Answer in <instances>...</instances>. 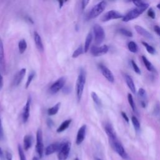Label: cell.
<instances>
[{"label": "cell", "mask_w": 160, "mask_h": 160, "mask_svg": "<svg viewBox=\"0 0 160 160\" xmlns=\"http://www.w3.org/2000/svg\"><path fill=\"white\" fill-rule=\"evenodd\" d=\"M136 8H143V7H149V4L145 1H133Z\"/></svg>", "instance_id": "obj_36"}, {"label": "cell", "mask_w": 160, "mask_h": 160, "mask_svg": "<svg viewBox=\"0 0 160 160\" xmlns=\"http://www.w3.org/2000/svg\"><path fill=\"white\" fill-rule=\"evenodd\" d=\"M148 7H143V8H136L133 9L131 11H129L126 15H124L122 21L124 22H128L138 18L141 14L147 10Z\"/></svg>", "instance_id": "obj_3"}, {"label": "cell", "mask_w": 160, "mask_h": 160, "mask_svg": "<svg viewBox=\"0 0 160 160\" xmlns=\"http://www.w3.org/2000/svg\"><path fill=\"white\" fill-rule=\"evenodd\" d=\"M72 122V120L69 119H66L65 120V121H63V123H62L61 124H60V126H59V128L57 129V133H62V132H63L64 131H65L66 129H67L69 125H70V124Z\"/></svg>", "instance_id": "obj_22"}, {"label": "cell", "mask_w": 160, "mask_h": 160, "mask_svg": "<svg viewBox=\"0 0 160 160\" xmlns=\"http://www.w3.org/2000/svg\"><path fill=\"white\" fill-rule=\"evenodd\" d=\"M106 7V3L104 1H100L93 7L91 11L89 12L88 17V20L95 19L98 16H100L102 13L104 11Z\"/></svg>", "instance_id": "obj_2"}, {"label": "cell", "mask_w": 160, "mask_h": 160, "mask_svg": "<svg viewBox=\"0 0 160 160\" xmlns=\"http://www.w3.org/2000/svg\"><path fill=\"white\" fill-rule=\"evenodd\" d=\"M156 7H157V8H158V9H159V10H160V3H159V4H157Z\"/></svg>", "instance_id": "obj_50"}, {"label": "cell", "mask_w": 160, "mask_h": 160, "mask_svg": "<svg viewBox=\"0 0 160 160\" xmlns=\"http://www.w3.org/2000/svg\"><path fill=\"white\" fill-rule=\"evenodd\" d=\"M84 53V47L82 45H80L76 50L74 51V53H73L72 55V57L73 58H76L78 56H79L83 54Z\"/></svg>", "instance_id": "obj_29"}, {"label": "cell", "mask_w": 160, "mask_h": 160, "mask_svg": "<svg viewBox=\"0 0 160 160\" xmlns=\"http://www.w3.org/2000/svg\"><path fill=\"white\" fill-rule=\"evenodd\" d=\"M124 15L121 13H119L115 10H111L106 13L101 18V21L103 22H107L112 20H117L120 18H123Z\"/></svg>", "instance_id": "obj_8"}, {"label": "cell", "mask_w": 160, "mask_h": 160, "mask_svg": "<svg viewBox=\"0 0 160 160\" xmlns=\"http://www.w3.org/2000/svg\"><path fill=\"white\" fill-rule=\"evenodd\" d=\"M138 95L141 98V102H144V103H146V92L145 89L143 88H140L139 89L138 92Z\"/></svg>", "instance_id": "obj_32"}, {"label": "cell", "mask_w": 160, "mask_h": 160, "mask_svg": "<svg viewBox=\"0 0 160 160\" xmlns=\"http://www.w3.org/2000/svg\"><path fill=\"white\" fill-rule=\"evenodd\" d=\"M105 130L106 135L108 136L109 142L118 140L116 135V132H115L113 126L110 123H108L105 124Z\"/></svg>", "instance_id": "obj_12"}, {"label": "cell", "mask_w": 160, "mask_h": 160, "mask_svg": "<svg viewBox=\"0 0 160 160\" xmlns=\"http://www.w3.org/2000/svg\"><path fill=\"white\" fill-rule=\"evenodd\" d=\"M135 29L136 30V32L143 37L148 39H150V40L153 39V35L151 34L149 32H148V31L146 29L142 27V26H139V25H136L135 26Z\"/></svg>", "instance_id": "obj_16"}, {"label": "cell", "mask_w": 160, "mask_h": 160, "mask_svg": "<svg viewBox=\"0 0 160 160\" xmlns=\"http://www.w3.org/2000/svg\"><path fill=\"white\" fill-rule=\"evenodd\" d=\"M89 3H90V1H88V0H84V1H81V9L83 10L86 8Z\"/></svg>", "instance_id": "obj_40"}, {"label": "cell", "mask_w": 160, "mask_h": 160, "mask_svg": "<svg viewBox=\"0 0 160 160\" xmlns=\"http://www.w3.org/2000/svg\"><path fill=\"white\" fill-rule=\"evenodd\" d=\"M131 65L133 66V69H134V71H135V72L136 73H137V74H141V70H140V68L138 67V66L137 64L136 63V62L135 61L131 60Z\"/></svg>", "instance_id": "obj_38"}, {"label": "cell", "mask_w": 160, "mask_h": 160, "mask_svg": "<svg viewBox=\"0 0 160 160\" xmlns=\"http://www.w3.org/2000/svg\"><path fill=\"white\" fill-rule=\"evenodd\" d=\"M95 160H101V159H100V158H95Z\"/></svg>", "instance_id": "obj_52"}, {"label": "cell", "mask_w": 160, "mask_h": 160, "mask_svg": "<svg viewBox=\"0 0 160 160\" xmlns=\"http://www.w3.org/2000/svg\"><path fill=\"white\" fill-rule=\"evenodd\" d=\"M0 158H1L2 160H4V154L1 147H0Z\"/></svg>", "instance_id": "obj_47"}, {"label": "cell", "mask_w": 160, "mask_h": 160, "mask_svg": "<svg viewBox=\"0 0 160 160\" xmlns=\"http://www.w3.org/2000/svg\"><path fill=\"white\" fill-rule=\"evenodd\" d=\"M128 48L133 53H136L138 51V47L137 44L134 41H130L128 44Z\"/></svg>", "instance_id": "obj_27"}, {"label": "cell", "mask_w": 160, "mask_h": 160, "mask_svg": "<svg viewBox=\"0 0 160 160\" xmlns=\"http://www.w3.org/2000/svg\"><path fill=\"white\" fill-rule=\"evenodd\" d=\"M34 39L35 44H36V46L38 50L40 52H43L44 51V46L42 42V39L37 32H34Z\"/></svg>", "instance_id": "obj_19"}, {"label": "cell", "mask_w": 160, "mask_h": 160, "mask_svg": "<svg viewBox=\"0 0 160 160\" xmlns=\"http://www.w3.org/2000/svg\"><path fill=\"white\" fill-rule=\"evenodd\" d=\"M124 79H125L126 83L127 84L128 87L129 88V89H130L133 93L135 94L136 93V86H135L134 81H133V80L131 78V77L129 76V75H125V76H124Z\"/></svg>", "instance_id": "obj_20"}, {"label": "cell", "mask_w": 160, "mask_h": 160, "mask_svg": "<svg viewBox=\"0 0 160 160\" xmlns=\"http://www.w3.org/2000/svg\"><path fill=\"white\" fill-rule=\"evenodd\" d=\"M71 149V143L69 141L63 143V146L59 151L58 154V160H66L69 156Z\"/></svg>", "instance_id": "obj_7"}, {"label": "cell", "mask_w": 160, "mask_h": 160, "mask_svg": "<svg viewBox=\"0 0 160 160\" xmlns=\"http://www.w3.org/2000/svg\"><path fill=\"white\" fill-rule=\"evenodd\" d=\"M99 69L103 76L110 83L114 82V77L113 73L104 65H99Z\"/></svg>", "instance_id": "obj_11"}, {"label": "cell", "mask_w": 160, "mask_h": 160, "mask_svg": "<svg viewBox=\"0 0 160 160\" xmlns=\"http://www.w3.org/2000/svg\"><path fill=\"white\" fill-rule=\"evenodd\" d=\"M131 122L133 123V125L134 126L135 130L138 131L140 130V123L139 120L137 119L136 116H132L131 117Z\"/></svg>", "instance_id": "obj_33"}, {"label": "cell", "mask_w": 160, "mask_h": 160, "mask_svg": "<svg viewBox=\"0 0 160 160\" xmlns=\"http://www.w3.org/2000/svg\"><path fill=\"white\" fill-rule=\"evenodd\" d=\"M31 102H32V99H31L30 97H29L27 101H26V105L24 106L23 114H22V119H23V121L24 123L27 122L29 118Z\"/></svg>", "instance_id": "obj_13"}, {"label": "cell", "mask_w": 160, "mask_h": 160, "mask_svg": "<svg viewBox=\"0 0 160 160\" xmlns=\"http://www.w3.org/2000/svg\"><path fill=\"white\" fill-rule=\"evenodd\" d=\"M18 48L20 54H23V53H25L26 48H27V43H26L25 39H22L20 40L18 43Z\"/></svg>", "instance_id": "obj_26"}, {"label": "cell", "mask_w": 160, "mask_h": 160, "mask_svg": "<svg viewBox=\"0 0 160 160\" xmlns=\"http://www.w3.org/2000/svg\"><path fill=\"white\" fill-rule=\"evenodd\" d=\"M47 123H48V126L50 127V128H51V126H53V121H51V119H48V121H47Z\"/></svg>", "instance_id": "obj_46"}, {"label": "cell", "mask_w": 160, "mask_h": 160, "mask_svg": "<svg viewBox=\"0 0 160 160\" xmlns=\"http://www.w3.org/2000/svg\"><path fill=\"white\" fill-rule=\"evenodd\" d=\"M60 106H61V103H58L54 106L49 108L48 109V115H50V116H53V115H55L56 114H57L60 109Z\"/></svg>", "instance_id": "obj_25"}, {"label": "cell", "mask_w": 160, "mask_h": 160, "mask_svg": "<svg viewBox=\"0 0 160 160\" xmlns=\"http://www.w3.org/2000/svg\"><path fill=\"white\" fill-rule=\"evenodd\" d=\"M155 109L156 110H154V112H155V113H156V114H159L160 113V108H159V106H156V108H155Z\"/></svg>", "instance_id": "obj_48"}, {"label": "cell", "mask_w": 160, "mask_h": 160, "mask_svg": "<svg viewBox=\"0 0 160 160\" xmlns=\"http://www.w3.org/2000/svg\"><path fill=\"white\" fill-rule=\"evenodd\" d=\"M26 73V69L25 68L21 69L19 72L16 73V74L15 75V76L14 78V79H13V85L16 86H18L21 83V82L22 81L23 78L25 77Z\"/></svg>", "instance_id": "obj_17"}, {"label": "cell", "mask_w": 160, "mask_h": 160, "mask_svg": "<svg viewBox=\"0 0 160 160\" xmlns=\"http://www.w3.org/2000/svg\"><path fill=\"white\" fill-rule=\"evenodd\" d=\"M121 116H122L123 118H124V119L125 120V121H126L127 123H129V121H130V119H129V118H128V116L126 115V114L125 113H124V112H122L121 113Z\"/></svg>", "instance_id": "obj_41"}, {"label": "cell", "mask_w": 160, "mask_h": 160, "mask_svg": "<svg viewBox=\"0 0 160 160\" xmlns=\"http://www.w3.org/2000/svg\"><path fill=\"white\" fill-rule=\"evenodd\" d=\"M148 15L149 17H150L151 18L154 19L155 17H156V15H155L154 11L153 10L152 8L149 9V10L148 11Z\"/></svg>", "instance_id": "obj_39"}, {"label": "cell", "mask_w": 160, "mask_h": 160, "mask_svg": "<svg viewBox=\"0 0 160 160\" xmlns=\"http://www.w3.org/2000/svg\"><path fill=\"white\" fill-rule=\"evenodd\" d=\"M74 160H79V159L78 158H76L74 159Z\"/></svg>", "instance_id": "obj_53"}, {"label": "cell", "mask_w": 160, "mask_h": 160, "mask_svg": "<svg viewBox=\"0 0 160 160\" xmlns=\"http://www.w3.org/2000/svg\"><path fill=\"white\" fill-rule=\"evenodd\" d=\"M142 60H143L144 65L145 66V67L146 68V69H147L150 72H154L155 70L154 66H153L152 63L148 60L147 58L145 56H142Z\"/></svg>", "instance_id": "obj_24"}, {"label": "cell", "mask_w": 160, "mask_h": 160, "mask_svg": "<svg viewBox=\"0 0 160 160\" xmlns=\"http://www.w3.org/2000/svg\"><path fill=\"white\" fill-rule=\"evenodd\" d=\"M63 143H55L49 145L47 146V148L45 149V154L46 156H49L55 153L57 151H60L61 148L63 146Z\"/></svg>", "instance_id": "obj_15"}, {"label": "cell", "mask_w": 160, "mask_h": 160, "mask_svg": "<svg viewBox=\"0 0 160 160\" xmlns=\"http://www.w3.org/2000/svg\"><path fill=\"white\" fill-rule=\"evenodd\" d=\"M3 86V78L1 73H0V90H1Z\"/></svg>", "instance_id": "obj_44"}, {"label": "cell", "mask_w": 160, "mask_h": 160, "mask_svg": "<svg viewBox=\"0 0 160 160\" xmlns=\"http://www.w3.org/2000/svg\"><path fill=\"white\" fill-rule=\"evenodd\" d=\"M91 98L93 99V101H94V103L98 106H99V107H101V101L100 98V97L98 96V95L95 92H92L91 94Z\"/></svg>", "instance_id": "obj_28"}, {"label": "cell", "mask_w": 160, "mask_h": 160, "mask_svg": "<svg viewBox=\"0 0 160 160\" xmlns=\"http://www.w3.org/2000/svg\"><path fill=\"white\" fill-rule=\"evenodd\" d=\"M33 144V137L31 135H26L24 137V149L28 151Z\"/></svg>", "instance_id": "obj_21"}, {"label": "cell", "mask_w": 160, "mask_h": 160, "mask_svg": "<svg viewBox=\"0 0 160 160\" xmlns=\"http://www.w3.org/2000/svg\"><path fill=\"white\" fill-rule=\"evenodd\" d=\"M33 160H39V159H38L37 157L34 156V157L33 158Z\"/></svg>", "instance_id": "obj_51"}, {"label": "cell", "mask_w": 160, "mask_h": 160, "mask_svg": "<svg viewBox=\"0 0 160 160\" xmlns=\"http://www.w3.org/2000/svg\"><path fill=\"white\" fill-rule=\"evenodd\" d=\"M64 3H65V1H59V4H60V8H61L62 7H63Z\"/></svg>", "instance_id": "obj_49"}, {"label": "cell", "mask_w": 160, "mask_h": 160, "mask_svg": "<svg viewBox=\"0 0 160 160\" xmlns=\"http://www.w3.org/2000/svg\"><path fill=\"white\" fill-rule=\"evenodd\" d=\"M86 124H83L79 129V130L77 133L76 139V143L78 145H79L83 143L84 138L86 136Z\"/></svg>", "instance_id": "obj_14"}, {"label": "cell", "mask_w": 160, "mask_h": 160, "mask_svg": "<svg viewBox=\"0 0 160 160\" xmlns=\"http://www.w3.org/2000/svg\"><path fill=\"white\" fill-rule=\"evenodd\" d=\"M2 136H3V128H2L1 119H0V140H1Z\"/></svg>", "instance_id": "obj_45"}, {"label": "cell", "mask_w": 160, "mask_h": 160, "mask_svg": "<svg viewBox=\"0 0 160 160\" xmlns=\"http://www.w3.org/2000/svg\"><path fill=\"white\" fill-rule=\"evenodd\" d=\"M109 143H110L111 146H112L113 149L121 158H123V159H127L128 158V154L126 152V151L124 150V148L123 146V145L119 143L118 140H114L113 141H111V142H109Z\"/></svg>", "instance_id": "obj_6"}, {"label": "cell", "mask_w": 160, "mask_h": 160, "mask_svg": "<svg viewBox=\"0 0 160 160\" xmlns=\"http://www.w3.org/2000/svg\"><path fill=\"white\" fill-rule=\"evenodd\" d=\"M35 75H36V73H35V72H33V71L29 74V76L28 77L27 81H26V84H25V88L26 89H27L31 83L32 82V81H33L34 76H35Z\"/></svg>", "instance_id": "obj_34"}, {"label": "cell", "mask_w": 160, "mask_h": 160, "mask_svg": "<svg viewBox=\"0 0 160 160\" xmlns=\"http://www.w3.org/2000/svg\"><path fill=\"white\" fill-rule=\"evenodd\" d=\"M6 158L7 160H12L13 156L11 153L8 152H6Z\"/></svg>", "instance_id": "obj_42"}, {"label": "cell", "mask_w": 160, "mask_h": 160, "mask_svg": "<svg viewBox=\"0 0 160 160\" xmlns=\"http://www.w3.org/2000/svg\"><path fill=\"white\" fill-rule=\"evenodd\" d=\"M93 40V34L91 33H89L87 35V36L85 39V42H84V53H87L88 51L90 49L91 43Z\"/></svg>", "instance_id": "obj_23"}, {"label": "cell", "mask_w": 160, "mask_h": 160, "mask_svg": "<svg viewBox=\"0 0 160 160\" xmlns=\"http://www.w3.org/2000/svg\"><path fill=\"white\" fill-rule=\"evenodd\" d=\"M66 82V78L65 76H62L58 79L56 81L50 86L49 91L52 95L57 93L60 90L65 86V84Z\"/></svg>", "instance_id": "obj_5"}, {"label": "cell", "mask_w": 160, "mask_h": 160, "mask_svg": "<svg viewBox=\"0 0 160 160\" xmlns=\"http://www.w3.org/2000/svg\"><path fill=\"white\" fill-rule=\"evenodd\" d=\"M86 72L83 68H81L79 70L77 81L76 83V98L78 102L81 100L83 93L84 91V86L86 84Z\"/></svg>", "instance_id": "obj_1"}, {"label": "cell", "mask_w": 160, "mask_h": 160, "mask_svg": "<svg viewBox=\"0 0 160 160\" xmlns=\"http://www.w3.org/2000/svg\"><path fill=\"white\" fill-rule=\"evenodd\" d=\"M109 51V47L105 44L101 46H93L91 48L90 53L93 56H100L103 55H105Z\"/></svg>", "instance_id": "obj_10"}, {"label": "cell", "mask_w": 160, "mask_h": 160, "mask_svg": "<svg viewBox=\"0 0 160 160\" xmlns=\"http://www.w3.org/2000/svg\"><path fill=\"white\" fill-rule=\"evenodd\" d=\"M18 153L20 160H26L23 148L21 147V146L20 145H19L18 146Z\"/></svg>", "instance_id": "obj_37"}, {"label": "cell", "mask_w": 160, "mask_h": 160, "mask_svg": "<svg viewBox=\"0 0 160 160\" xmlns=\"http://www.w3.org/2000/svg\"><path fill=\"white\" fill-rule=\"evenodd\" d=\"M119 33L121 34L124 35V36H127V37H133V34L131 32H130V30H128L125 28H121L119 29Z\"/></svg>", "instance_id": "obj_35"}, {"label": "cell", "mask_w": 160, "mask_h": 160, "mask_svg": "<svg viewBox=\"0 0 160 160\" xmlns=\"http://www.w3.org/2000/svg\"><path fill=\"white\" fill-rule=\"evenodd\" d=\"M36 151L39 158L43 157V133L41 129H38L36 132Z\"/></svg>", "instance_id": "obj_9"}, {"label": "cell", "mask_w": 160, "mask_h": 160, "mask_svg": "<svg viewBox=\"0 0 160 160\" xmlns=\"http://www.w3.org/2000/svg\"><path fill=\"white\" fill-rule=\"evenodd\" d=\"M93 33L95 36V42L96 45H100L103 42L105 38V33L103 28L99 25L93 26Z\"/></svg>", "instance_id": "obj_4"}, {"label": "cell", "mask_w": 160, "mask_h": 160, "mask_svg": "<svg viewBox=\"0 0 160 160\" xmlns=\"http://www.w3.org/2000/svg\"><path fill=\"white\" fill-rule=\"evenodd\" d=\"M128 103H129V104H130L132 109L133 110V112H135V113H137V110H136V105H135V103L134 100H133L132 95L130 94V93H129V94L128 95Z\"/></svg>", "instance_id": "obj_30"}, {"label": "cell", "mask_w": 160, "mask_h": 160, "mask_svg": "<svg viewBox=\"0 0 160 160\" xmlns=\"http://www.w3.org/2000/svg\"><path fill=\"white\" fill-rule=\"evenodd\" d=\"M142 44H143V45L146 48V50H147V51L149 53V54L151 55L155 54V53H156V50H155L154 47L149 45L148 43H147L145 41H142Z\"/></svg>", "instance_id": "obj_31"}, {"label": "cell", "mask_w": 160, "mask_h": 160, "mask_svg": "<svg viewBox=\"0 0 160 160\" xmlns=\"http://www.w3.org/2000/svg\"><path fill=\"white\" fill-rule=\"evenodd\" d=\"M0 68L1 69L3 72L6 71V65H5V59H4V50L3 43L1 38H0Z\"/></svg>", "instance_id": "obj_18"}, {"label": "cell", "mask_w": 160, "mask_h": 160, "mask_svg": "<svg viewBox=\"0 0 160 160\" xmlns=\"http://www.w3.org/2000/svg\"><path fill=\"white\" fill-rule=\"evenodd\" d=\"M154 32L159 35V36H160V26H155L154 27Z\"/></svg>", "instance_id": "obj_43"}]
</instances>
